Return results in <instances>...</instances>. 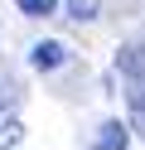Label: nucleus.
Listing matches in <instances>:
<instances>
[{
	"label": "nucleus",
	"mask_w": 145,
	"mask_h": 150,
	"mask_svg": "<svg viewBox=\"0 0 145 150\" xmlns=\"http://www.w3.org/2000/svg\"><path fill=\"white\" fill-rule=\"evenodd\" d=\"M5 87H10V82H5V78H0V107H5Z\"/></svg>",
	"instance_id": "obj_8"
},
{
	"label": "nucleus",
	"mask_w": 145,
	"mask_h": 150,
	"mask_svg": "<svg viewBox=\"0 0 145 150\" xmlns=\"http://www.w3.org/2000/svg\"><path fill=\"white\" fill-rule=\"evenodd\" d=\"M19 140H24V126H19V116H5V111H0V150H15Z\"/></svg>",
	"instance_id": "obj_4"
},
{
	"label": "nucleus",
	"mask_w": 145,
	"mask_h": 150,
	"mask_svg": "<svg viewBox=\"0 0 145 150\" xmlns=\"http://www.w3.org/2000/svg\"><path fill=\"white\" fill-rule=\"evenodd\" d=\"M126 102H131V126L145 136V82H135V87L126 92Z\"/></svg>",
	"instance_id": "obj_5"
},
{
	"label": "nucleus",
	"mask_w": 145,
	"mask_h": 150,
	"mask_svg": "<svg viewBox=\"0 0 145 150\" xmlns=\"http://www.w3.org/2000/svg\"><path fill=\"white\" fill-rule=\"evenodd\" d=\"M63 58H68V53H63V44H53V39H48V44H34V53H29V63H34L39 73H44V68H58Z\"/></svg>",
	"instance_id": "obj_3"
},
{
	"label": "nucleus",
	"mask_w": 145,
	"mask_h": 150,
	"mask_svg": "<svg viewBox=\"0 0 145 150\" xmlns=\"http://www.w3.org/2000/svg\"><path fill=\"white\" fill-rule=\"evenodd\" d=\"M15 5H19L24 15H48V10L58 5V0H15Z\"/></svg>",
	"instance_id": "obj_7"
},
{
	"label": "nucleus",
	"mask_w": 145,
	"mask_h": 150,
	"mask_svg": "<svg viewBox=\"0 0 145 150\" xmlns=\"http://www.w3.org/2000/svg\"><path fill=\"white\" fill-rule=\"evenodd\" d=\"M116 68L131 73L135 82H145V44H121L116 49Z\"/></svg>",
	"instance_id": "obj_1"
},
{
	"label": "nucleus",
	"mask_w": 145,
	"mask_h": 150,
	"mask_svg": "<svg viewBox=\"0 0 145 150\" xmlns=\"http://www.w3.org/2000/svg\"><path fill=\"white\" fill-rule=\"evenodd\" d=\"M131 145V136H126L121 121H102V131H97V150H126Z\"/></svg>",
	"instance_id": "obj_2"
},
{
	"label": "nucleus",
	"mask_w": 145,
	"mask_h": 150,
	"mask_svg": "<svg viewBox=\"0 0 145 150\" xmlns=\"http://www.w3.org/2000/svg\"><path fill=\"white\" fill-rule=\"evenodd\" d=\"M68 15H73L77 24H82V20H97V15H102V0H68Z\"/></svg>",
	"instance_id": "obj_6"
}]
</instances>
